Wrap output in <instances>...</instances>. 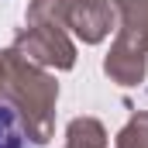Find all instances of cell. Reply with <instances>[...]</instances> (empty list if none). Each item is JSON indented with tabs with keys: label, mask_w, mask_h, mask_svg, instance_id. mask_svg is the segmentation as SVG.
Listing matches in <instances>:
<instances>
[{
	"label": "cell",
	"mask_w": 148,
	"mask_h": 148,
	"mask_svg": "<svg viewBox=\"0 0 148 148\" xmlns=\"http://www.w3.org/2000/svg\"><path fill=\"white\" fill-rule=\"evenodd\" d=\"M0 148H28V131L14 103L0 100Z\"/></svg>",
	"instance_id": "cell-1"
}]
</instances>
